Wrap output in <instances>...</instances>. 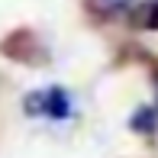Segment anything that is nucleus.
Segmentation results:
<instances>
[{
  "label": "nucleus",
  "mask_w": 158,
  "mask_h": 158,
  "mask_svg": "<svg viewBox=\"0 0 158 158\" xmlns=\"http://www.w3.org/2000/svg\"><path fill=\"white\" fill-rule=\"evenodd\" d=\"M100 3H103L106 10H126V6H132V3H139V0H100Z\"/></svg>",
  "instance_id": "obj_1"
}]
</instances>
